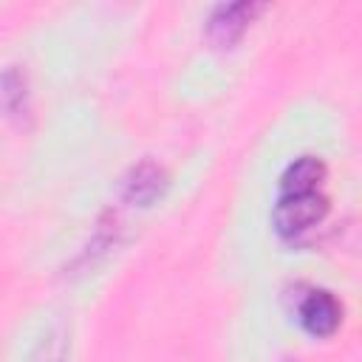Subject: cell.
Listing matches in <instances>:
<instances>
[{"instance_id": "obj_4", "label": "cell", "mask_w": 362, "mask_h": 362, "mask_svg": "<svg viewBox=\"0 0 362 362\" xmlns=\"http://www.w3.org/2000/svg\"><path fill=\"white\" fill-rule=\"evenodd\" d=\"M170 187V178L164 173L161 164L156 161H139L136 167L127 170V175L122 178V198L127 204H136V206H150L156 198H161Z\"/></svg>"}, {"instance_id": "obj_7", "label": "cell", "mask_w": 362, "mask_h": 362, "mask_svg": "<svg viewBox=\"0 0 362 362\" xmlns=\"http://www.w3.org/2000/svg\"><path fill=\"white\" fill-rule=\"evenodd\" d=\"M68 359V334L65 328H51L37 342L31 362H65Z\"/></svg>"}, {"instance_id": "obj_6", "label": "cell", "mask_w": 362, "mask_h": 362, "mask_svg": "<svg viewBox=\"0 0 362 362\" xmlns=\"http://www.w3.org/2000/svg\"><path fill=\"white\" fill-rule=\"evenodd\" d=\"M25 99V76L20 68L0 71V113H14Z\"/></svg>"}, {"instance_id": "obj_1", "label": "cell", "mask_w": 362, "mask_h": 362, "mask_svg": "<svg viewBox=\"0 0 362 362\" xmlns=\"http://www.w3.org/2000/svg\"><path fill=\"white\" fill-rule=\"evenodd\" d=\"M328 215V198L322 189L317 192H303V195H277L272 221L280 238H294L317 226Z\"/></svg>"}, {"instance_id": "obj_2", "label": "cell", "mask_w": 362, "mask_h": 362, "mask_svg": "<svg viewBox=\"0 0 362 362\" xmlns=\"http://www.w3.org/2000/svg\"><path fill=\"white\" fill-rule=\"evenodd\" d=\"M263 11L260 3H249V0H240V3H221L215 6V11L209 14L206 20V34L215 45L226 48L232 42H238L243 37V31L249 28V23Z\"/></svg>"}, {"instance_id": "obj_3", "label": "cell", "mask_w": 362, "mask_h": 362, "mask_svg": "<svg viewBox=\"0 0 362 362\" xmlns=\"http://www.w3.org/2000/svg\"><path fill=\"white\" fill-rule=\"evenodd\" d=\"M297 320L311 337H331L342 322V305L331 291L314 288L303 297L297 308Z\"/></svg>"}, {"instance_id": "obj_5", "label": "cell", "mask_w": 362, "mask_h": 362, "mask_svg": "<svg viewBox=\"0 0 362 362\" xmlns=\"http://www.w3.org/2000/svg\"><path fill=\"white\" fill-rule=\"evenodd\" d=\"M325 181V164L317 156H300L294 158L283 175H280V192L277 195H303L317 192Z\"/></svg>"}]
</instances>
